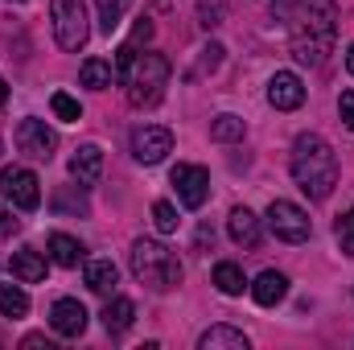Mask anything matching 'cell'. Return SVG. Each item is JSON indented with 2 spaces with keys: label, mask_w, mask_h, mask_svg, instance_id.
<instances>
[{
  "label": "cell",
  "mask_w": 354,
  "mask_h": 350,
  "mask_svg": "<svg viewBox=\"0 0 354 350\" xmlns=\"http://www.w3.org/2000/svg\"><path fill=\"white\" fill-rule=\"evenodd\" d=\"M284 25H288L292 58L301 66H322L338 37V8H334V0H301Z\"/></svg>",
  "instance_id": "6da1fadb"
},
{
  "label": "cell",
  "mask_w": 354,
  "mask_h": 350,
  "mask_svg": "<svg viewBox=\"0 0 354 350\" xmlns=\"http://www.w3.org/2000/svg\"><path fill=\"white\" fill-rule=\"evenodd\" d=\"M288 169H292V181H297L313 202L330 198L334 185H338V157H334L330 140L317 136V132H301V136L292 140Z\"/></svg>",
  "instance_id": "7a4b0ae2"
},
{
  "label": "cell",
  "mask_w": 354,
  "mask_h": 350,
  "mask_svg": "<svg viewBox=\"0 0 354 350\" xmlns=\"http://www.w3.org/2000/svg\"><path fill=\"white\" fill-rule=\"evenodd\" d=\"M128 256H132V276L145 288L169 293V288L181 284V260H177V252H169L161 239H136Z\"/></svg>",
  "instance_id": "3957f363"
},
{
  "label": "cell",
  "mask_w": 354,
  "mask_h": 350,
  "mask_svg": "<svg viewBox=\"0 0 354 350\" xmlns=\"http://www.w3.org/2000/svg\"><path fill=\"white\" fill-rule=\"evenodd\" d=\"M128 103L132 107H157L169 87V58L161 54H136L132 71H128Z\"/></svg>",
  "instance_id": "277c9868"
},
{
  "label": "cell",
  "mask_w": 354,
  "mask_h": 350,
  "mask_svg": "<svg viewBox=\"0 0 354 350\" xmlns=\"http://www.w3.org/2000/svg\"><path fill=\"white\" fill-rule=\"evenodd\" d=\"M50 21H54V42L66 54H79L91 37L87 4L83 0H50Z\"/></svg>",
  "instance_id": "5b68a950"
},
{
  "label": "cell",
  "mask_w": 354,
  "mask_h": 350,
  "mask_svg": "<svg viewBox=\"0 0 354 350\" xmlns=\"http://www.w3.org/2000/svg\"><path fill=\"white\" fill-rule=\"evenodd\" d=\"M0 198L17 210H37L41 206V181L25 165H4L0 169Z\"/></svg>",
  "instance_id": "8992f818"
},
{
  "label": "cell",
  "mask_w": 354,
  "mask_h": 350,
  "mask_svg": "<svg viewBox=\"0 0 354 350\" xmlns=\"http://www.w3.org/2000/svg\"><path fill=\"white\" fill-rule=\"evenodd\" d=\"M268 227H272V235L284 239V243H305V239L313 235L309 214H305L297 202H284V198H276V202L268 206Z\"/></svg>",
  "instance_id": "52a82bcc"
},
{
  "label": "cell",
  "mask_w": 354,
  "mask_h": 350,
  "mask_svg": "<svg viewBox=\"0 0 354 350\" xmlns=\"http://www.w3.org/2000/svg\"><path fill=\"white\" fill-rule=\"evenodd\" d=\"M17 149H21L25 157H33V161H50L54 149H58V136H54V128H50L46 120L25 116V120L17 124Z\"/></svg>",
  "instance_id": "ba28073f"
},
{
  "label": "cell",
  "mask_w": 354,
  "mask_h": 350,
  "mask_svg": "<svg viewBox=\"0 0 354 350\" xmlns=\"http://www.w3.org/2000/svg\"><path fill=\"white\" fill-rule=\"evenodd\" d=\"M174 153V132L161 128V124H140L132 132V157L140 165H161L165 157Z\"/></svg>",
  "instance_id": "9c48e42d"
},
{
  "label": "cell",
  "mask_w": 354,
  "mask_h": 350,
  "mask_svg": "<svg viewBox=\"0 0 354 350\" xmlns=\"http://www.w3.org/2000/svg\"><path fill=\"white\" fill-rule=\"evenodd\" d=\"M169 181H174L181 206H189V210L206 206V198H210V174H206L202 165H174Z\"/></svg>",
  "instance_id": "30bf717a"
},
{
  "label": "cell",
  "mask_w": 354,
  "mask_h": 350,
  "mask_svg": "<svg viewBox=\"0 0 354 350\" xmlns=\"http://www.w3.org/2000/svg\"><path fill=\"white\" fill-rule=\"evenodd\" d=\"M268 103H272L276 111H297V107L305 103V83H301L292 71H276V75L268 79Z\"/></svg>",
  "instance_id": "8fae6325"
},
{
  "label": "cell",
  "mask_w": 354,
  "mask_h": 350,
  "mask_svg": "<svg viewBox=\"0 0 354 350\" xmlns=\"http://www.w3.org/2000/svg\"><path fill=\"white\" fill-rule=\"evenodd\" d=\"M50 326H54V334H62V338H79V334L87 330V309H83V301H75V297L54 301Z\"/></svg>",
  "instance_id": "7c38bea8"
},
{
  "label": "cell",
  "mask_w": 354,
  "mask_h": 350,
  "mask_svg": "<svg viewBox=\"0 0 354 350\" xmlns=\"http://www.w3.org/2000/svg\"><path fill=\"white\" fill-rule=\"evenodd\" d=\"M227 231H231V239H235L243 252L260 248V239H264V223H260V219H256V210H248V206H235V210H231Z\"/></svg>",
  "instance_id": "4fadbf2b"
},
{
  "label": "cell",
  "mask_w": 354,
  "mask_h": 350,
  "mask_svg": "<svg viewBox=\"0 0 354 350\" xmlns=\"http://www.w3.org/2000/svg\"><path fill=\"white\" fill-rule=\"evenodd\" d=\"M71 177L79 181V190L99 185V177H103V149L99 145H79L75 157H71Z\"/></svg>",
  "instance_id": "5bb4252c"
},
{
  "label": "cell",
  "mask_w": 354,
  "mask_h": 350,
  "mask_svg": "<svg viewBox=\"0 0 354 350\" xmlns=\"http://www.w3.org/2000/svg\"><path fill=\"white\" fill-rule=\"evenodd\" d=\"M248 288H252L256 305L272 309V305H280V301L288 297V276H284V272H276V268H268V272L256 276V284H248Z\"/></svg>",
  "instance_id": "9a60e30c"
},
{
  "label": "cell",
  "mask_w": 354,
  "mask_h": 350,
  "mask_svg": "<svg viewBox=\"0 0 354 350\" xmlns=\"http://www.w3.org/2000/svg\"><path fill=\"white\" fill-rule=\"evenodd\" d=\"M8 272H12L21 284H41V280H46V260H41V252L21 248V252L8 256Z\"/></svg>",
  "instance_id": "2e32d148"
},
{
  "label": "cell",
  "mask_w": 354,
  "mask_h": 350,
  "mask_svg": "<svg viewBox=\"0 0 354 350\" xmlns=\"http://www.w3.org/2000/svg\"><path fill=\"white\" fill-rule=\"evenodd\" d=\"M248 334L235 330V326H210L202 338H198V350H248Z\"/></svg>",
  "instance_id": "e0dca14e"
},
{
  "label": "cell",
  "mask_w": 354,
  "mask_h": 350,
  "mask_svg": "<svg viewBox=\"0 0 354 350\" xmlns=\"http://www.w3.org/2000/svg\"><path fill=\"white\" fill-rule=\"evenodd\" d=\"M50 260L62 264V268H79V264L87 260V248H83L75 235H66V231H54V235H50Z\"/></svg>",
  "instance_id": "ac0fdd59"
},
{
  "label": "cell",
  "mask_w": 354,
  "mask_h": 350,
  "mask_svg": "<svg viewBox=\"0 0 354 350\" xmlns=\"http://www.w3.org/2000/svg\"><path fill=\"white\" fill-rule=\"evenodd\" d=\"M132 322H136V305H132L128 297H111L107 309H103V330H107V334H124Z\"/></svg>",
  "instance_id": "d6986e66"
},
{
  "label": "cell",
  "mask_w": 354,
  "mask_h": 350,
  "mask_svg": "<svg viewBox=\"0 0 354 350\" xmlns=\"http://www.w3.org/2000/svg\"><path fill=\"white\" fill-rule=\"evenodd\" d=\"M115 284H120L115 264H111V260H87V288H91V293L111 297V293H115Z\"/></svg>",
  "instance_id": "ffe728a7"
},
{
  "label": "cell",
  "mask_w": 354,
  "mask_h": 350,
  "mask_svg": "<svg viewBox=\"0 0 354 350\" xmlns=\"http://www.w3.org/2000/svg\"><path fill=\"white\" fill-rule=\"evenodd\" d=\"M214 288L223 293V297H239L243 288H248V276H243V268L231 260L214 264Z\"/></svg>",
  "instance_id": "44dd1931"
},
{
  "label": "cell",
  "mask_w": 354,
  "mask_h": 350,
  "mask_svg": "<svg viewBox=\"0 0 354 350\" xmlns=\"http://www.w3.org/2000/svg\"><path fill=\"white\" fill-rule=\"evenodd\" d=\"M243 136H248V124H243L239 116L223 111V116L210 120V140H218V145H235V140H243Z\"/></svg>",
  "instance_id": "7402d4cb"
},
{
  "label": "cell",
  "mask_w": 354,
  "mask_h": 350,
  "mask_svg": "<svg viewBox=\"0 0 354 350\" xmlns=\"http://www.w3.org/2000/svg\"><path fill=\"white\" fill-rule=\"evenodd\" d=\"M79 79H83V87H91V91H107L111 83H115L111 62H103V58H87L83 71H79Z\"/></svg>",
  "instance_id": "603a6c76"
},
{
  "label": "cell",
  "mask_w": 354,
  "mask_h": 350,
  "mask_svg": "<svg viewBox=\"0 0 354 350\" xmlns=\"http://www.w3.org/2000/svg\"><path fill=\"white\" fill-rule=\"evenodd\" d=\"M0 313H4V317H25V313H29V297H25V288H17V284H0Z\"/></svg>",
  "instance_id": "cb8c5ba5"
},
{
  "label": "cell",
  "mask_w": 354,
  "mask_h": 350,
  "mask_svg": "<svg viewBox=\"0 0 354 350\" xmlns=\"http://www.w3.org/2000/svg\"><path fill=\"white\" fill-rule=\"evenodd\" d=\"M95 8H99V25H103V33H111V29H120V21L128 17L132 0H95Z\"/></svg>",
  "instance_id": "d4e9b609"
},
{
  "label": "cell",
  "mask_w": 354,
  "mask_h": 350,
  "mask_svg": "<svg viewBox=\"0 0 354 350\" xmlns=\"http://www.w3.org/2000/svg\"><path fill=\"white\" fill-rule=\"evenodd\" d=\"M227 21V0H198V25L202 29H218Z\"/></svg>",
  "instance_id": "484cf974"
},
{
  "label": "cell",
  "mask_w": 354,
  "mask_h": 350,
  "mask_svg": "<svg viewBox=\"0 0 354 350\" xmlns=\"http://www.w3.org/2000/svg\"><path fill=\"white\" fill-rule=\"evenodd\" d=\"M50 107H54V116H58V120H66V124L83 120V107H79V99H75V95H66V91H54Z\"/></svg>",
  "instance_id": "4316f807"
},
{
  "label": "cell",
  "mask_w": 354,
  "mask_h": 350,
  "mask_svg": "<svg viewBox=\"0 0 354 350\" xmlns=\"http://www.w3.org/2000/svg\"><path fill=\"white\" fill-rule=\"evenodd\" d=\"M177 223H181V219H177V206H174V202H165V198H161V202H153V227H157L161 235H174Z\"/></svg>",
  "instance_id": "83f0119b"
},
{
  "label": "cell",
  "mask_w": 354,
  "mask_h": 350,
  "mask_svg": "<svg viewBox=\"0 0 354 350\" xmlns=\"http://www.w3.org/2000/svg\"><path fill=\"white\" fill-rule=\"evenodd\" d=\"M334 239H338L342 256H351V260H354V210L338 214V223H334Z\"/></svg>",
  "instance_id": "f1b7e54d"
},
{
  "label": "cell",
  "mask_w": 354,
  "mask_h": 350,
  "mask_svg": "<svg viewBox=\"0 0 354 350\" xmlns=\"http://www.w3.org/2000/svg\"><path fill=\"white\" fill-rule=\"evenodd\" d=\"M218 62H223V46H218V42H210V46L202 50V58H198V75H206V71H214Z\"/></svg>",
  "instance_id": "f546056e"
},
{
  "label": "cell",
  "mask_w": 354,
  "mask_h": 350,
  "mask_svg": "<svg viewBox=\"0 0 354 350\" xmlns=\"http://www.w3.org/2000/svg\"><path fill=\"white\" fill-rule=\"evenodd\" d=\"M338 116H342L346 128H354V91H342L338 95Z\"/></svg>",
  "instance_id": "4dcf8cb0"
},
{
  "label": "cell",
  "mask_w": 354,
  "mask_h": 350,
  "mask_svg": "<svg viewBox=\"0 0 354 350\" xmlns=\"http://www.w3.org/2000/svg\"><path fill=\"white\" fill-rule=\"evenodd\" d=\"M17 227H21V219H12V210H4V206H0V235H12Z\"/></svg>",
  "instance_id": "1f68e13d"
},
{
  "label": "cell",
  "mask_w": 354,
  "mask_h": 350,
  "mask_svg": "<svg viewBox=\"0 0 354 350\" xmlns=\"http://www.w3.org/2000/svg\"><path fill=\"white\" fill-rule=\"evenodd\" d=\"M346 71L354 75V42H351V50H346Z\"/></svg>",
  "instance_id": "d6a6232c"
},
{
  "label": "cell",
  "mask_w": 354,
  "mask_h": 350,
  "mask_svg": "<svg viewBox=\"0 0 354 350\" xmlns=\"http://www.w3.org/2000/svg\"><path fill=\"white\" fill-rule=\"evenodd\" d=\"M4 99H8V83L0 79V107H4Z\"/></svg>",
  "instance_id": "836d02e7"
},
{
  "label": "cell",
  "mask_w": 354,
  "mask_h": 350,
  "mask_svg": "<svg viewBox=\"0 0 354 350\" xmlns=\"http://www.w3.org/2000/svg\"><path fill=\"white\" fill-rule=\"evenodd\" d=\"M17 4H21V0H17Z\"/></svg>",
  "instance_id": "e575fe53"
}]
</instances>
